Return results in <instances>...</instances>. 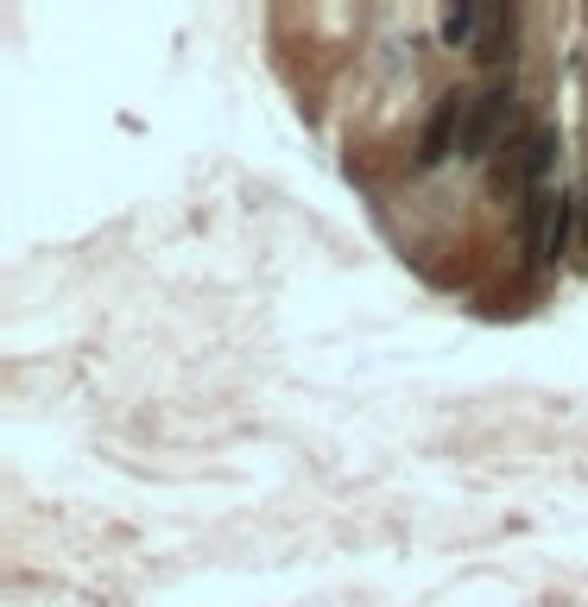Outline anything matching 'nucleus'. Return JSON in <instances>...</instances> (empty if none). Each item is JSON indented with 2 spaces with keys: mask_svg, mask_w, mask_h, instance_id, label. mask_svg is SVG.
I'll use <instances>...</instances> for the list:
<instances>
[{
  "mask_svg": "<svg viewBox=\"0 0 588 607\" xmlns=\"http://www.w3.org/2000/svg\"><path fill=\"white\" fill-rule=\"evenodd\" d=\"M462 126H468V89L436 96L431 121L418 126V146H411V172H436V165L462 158Z\"/></svg>",
  "mask_w": 588,
  "mask_h": 607,
  "instance_id": "2",
  "label": "nucleus"
},
{
  "mask_svg": "<svg viewBox=\"0 0 588 607\" xmlns=\"http://www.w3.org/2000/svg\"><path fill=\"white\" fill-rule=\"evenodd\" d=\"M557 158H563L557 126H551V121H532L507 152H500V158H493V165H487V190H493V197L525 202L532 190L557 184Z\"/></svg>",
  "mask_w": 588,
  "mask_h": 607,
  "instance_id": "1",
  "label": "nucleus"
},
{
  "mask_svg": "<svg viewBox=\"0 0 588 607\" xmlns=\"http://www.w3.org/2000/svg\"><path fill=\"white\" fill-rule=\"evenodd\" d=\"M487 25H493V7H443L436 13V38L450 51H475L487 38Z\"/></svg>",
  "mask_w": 588,
  "mask_h": 607,
  "instance_id": "3",
  "label": "nucleus"
}]
</instances>
